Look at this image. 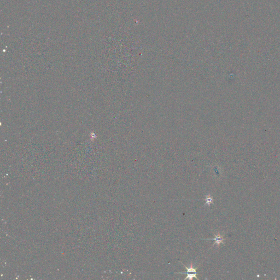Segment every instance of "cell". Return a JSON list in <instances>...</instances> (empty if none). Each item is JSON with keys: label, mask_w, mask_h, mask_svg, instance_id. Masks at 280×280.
I'll use <instances>...</instances> for the list:
<instances>
[{"label": "cell", "mask_w": 280, "mask_h": 280, "mask_svg": "<svg viewBox=\"0 0 280 280\" xmlns=\"http://www.w3.org/2000/svg\"><path fill=\"white\" fill-rule=\"evenodd\" d=\"M182 264L184 266L185 269L187 270V271H186V272H175V274H186V275H187V276L185 278V280L189 279V280H192L193 278H197V280H199V278H198L197 276V269L199 266H197V268H194V267H193V263H191V265H190L189 268H188L187 266H185V265L183 264V263H182Z\"/></svg>", "instance_id": "obj_1"}, {"label": "cell", "mask_w": 280, "mask_h": 280, "mask_svg": "<svg viewBox=\"0 0 280 280\" xmlns=\"http://www.w3.org/2000/svg\"><path fill=\"white\" fill-rule=\"evenodd\" d=\"M215 238H214V239H203V240H214L215 242V243H213L212 246L217 245V246L219 247L220 246L221 244H223L224 243L223 241H224V238L223 237L222 235L220 234L219 232H218V234H217V235L215 234Z\"/></svg>", "instance_id": "obj_2"}, {"label": "cell", "mask_w": 280, "mask_h": 280, "mask_svg": "<svg viewBox=\"0 0 280 280\" xmlns=\"http://www.w3.org/2000/svg\"><path fill=\"white\" fill-rule=\"evenodd\" d=\"M205 201L206 202L205 205H207L209 207L211 204L213 203V198L210 194H208L206 195Z\"/></svg>", "instance_id": "obj_3"}]
</instances>
